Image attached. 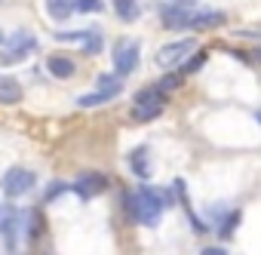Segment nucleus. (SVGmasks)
Here are the masks:
<instances>
[{
    "label": "nucleus",
    "mask_w": 261,
    "mask_h": 255,
    "mask_svg": "<svg viewBox=\"0 0 261 255\" xmlns=\"http://www.w3.org/2000/svg\"><path fill=\"white\" fill-rule=\"evenodd\" d=\"M123 206H126V212L133 215L139 224L157 227L160 218H163L166 200H163V191L160 188H139V191H126L123 194Z\"/></svg>",
    "instance_id": "obj_1"
},
{
    "label": "nucleus",
    "mask_w": 261,
    "mask_h": 255,
    "mask_svg": "<svg viewBox=\"0 0 261 255\" xmlns=\"http://www.w3.org/2000/svg\"><path fill=\"white\" fill-rule=\"evenodd\" d=\"M37 53V37L31 31H13L4 46H0V62L4 65H13V62H25V56Z\"/></svg>",
    "instance_id": "obj_2"
},
{
    "label": "nucleus",
    "mask_w": 261,
    "mask_h": 255,
    "mask_svg": "<svg viewBox=\"0 0 261 255\" xmlns=\"http://www.w3.org/2000/svg\"><path fill=\"white\" fill-rule=\"evenodd\" d=\"M25 224H28V215L19 209H10V212L0 215V234H4L10 255H19V246L25 243Z\"/></svg>",
    "instance_id": "obj_3"
},
{
    "label": "nucleus",
    "mask_w": 261,
    "mask_h": 255,
    "mask_svg": "<svg viewBox=\"0 0 261 255\" xmlns=\"http://www.w3.org/2000/svg\"><path fill=\"white\" fill-rule=\"evenodd\" d=\"M139 53H142V46H139L136 37H126V40L117 43V49H114V74L120 80H126L139 68Z\"/></svg>",
    "instance_id": "obj_4"
},
{
    "label": "nucleus",
    "mask_w": 261,
    "mask_h": 255,
    "mask_svg": "<svg viewBox=\"0 0 261 255\" xmlns=\"http://www.w3.org/2000/svg\"><path fill=\"white\" fill-rule=\"evenodd\" d=\"M34 172L31 169H25V166H13V169H7V175H4V191H7V197H25L31 188H34Z\"/></svg>",
    "instance_id": "obj_5"
},
{
    "label": "nucleus",
    "mask_w": 261,
    "mask_h": 255,
    "mask_svg": "<svg viewBox=\"0 0 261 255\" xmlns=\"http://www.w3.org/2000/svg\"><path fill=\"white\" fill-rule=\"evenodd\" d=\"M194 13H197V4H172V7L163 10V28H169V31L191 28Z\"/></svg>",
    "instance_id": "obj_6"
},
{
    "label": "nucleus",
    "mask_w": 261,
    "mask_h": 255,
    "mask_svg": "<svg viewBox=\"0 0 261 255\" xmlns=\"http://www.w3.org/2000/svg\"><path fill=\"white\" fill-rule=\"evenodd\" d=\"M194 46H197V40H191V37L175 40V43H166V46L157 53V65H160V68H172V65H178L188 53H194Z\"/></svg>",
    "instance_id": "obj_7"
},
{
    "label": "nucleus",
    "mask_w": 261,
    "mask_h": 255,
    "mask_svg": "<svg viewBox=\"0 0 261 255\" xmlns=\"http://www.w3.org/2000/svg\"><path fill=\"white\" fill-rule=\"evenodd\" d=\"M105 188H108V178H105V175H98V172H83V175L74 182V194H77V197H83V200H89V197L101 194Z\"/></svg>",
    "instance_id": "obj_8"
},
{
    "label": "nucleus",
    "mask_w": 261,
    "mask_h": 255,
    "mask_svg": "<svg viewBox=\"0 0 261 255\" xmlns=\"http://www.w3.org/2000/svg\"><path fill=\"white\" fill-rule=\"evenodd\" d=\"M224 25V13L218 10H197L191 19V31H206V28H218Z\"/></svg>",
    "instance_id": "obj_9"
},
{
    "label": "nucleus",
    "mask_w": 261,
    "mask_h": 255,
    "mask_svg": "<svg viewBox=\"0 0 261 255\" xmlns=\"http://www.w3.org/2000/svg\"><path fill=\"white\" fill-rule=\"evenodd\" d=\"M46 71H49L53 77H59V80H68V77H74L77 65H74V59H68V56H49V59H46Z\"/></svg>",
    "instance_id": "obj_10"
},
{
    "label": "nucleus",
    "mask_w": 261,
    "mask_h": 255,
    "mask_svg": "<svg viewBox=\"0 0 261 255\" xmlns=\"http://www.w3.org/2000/svg\"><path fill=\"white\" fill-rule=\"evenodd\" d=\"M22 101V83L16 77H0V105H19Z\"/></svg>",
    "instance_id": "obj_11"
},
{
    "label": "nucleus",
    "mask_w": 261,
    "mask_h": 255,
    "mask_svg": "<svg viewBox=\"0 0 261 255\" xmlns=\"http://www.w3.org/2000/svg\"><path fill=\"white\" fill-rule=\"evenodd\" d=\"M43 7L53 22H68L74 13V0H43Z\"/></svg>",
    "instance_id": "obj_12"
},
{
    "label": "nucleus",
    "mask_w": 261,
    "mask_h": 255,
    "mask_svg": "<svg viewBox=\"0 0 261 255\" xmlns=\"http://www.w3.org/2000/svg\"><path fill=\"white\" fill-rule=\"evenodd\" d=\"M114 13L120 22H139L142 7H139V0H114Z\"/></svg>",
    "instance_id": "obj_13"
},
{
    "label": "nucleus",
    "mask_w": 261,
    "mask_h": 255,
    "mask_svg": "<svg viewBox=\"0 0 261 255\" xmlns=\"http://www.w3.org/2000/svg\"><path fill=\"white\" fill-rule=\"evenodd\" d=\"M160 114H163V101H145V105H133V120H139V123L157 120Z\"/></svg>",
    "instance_id": "obj_14"
},
{
    "label": "nucleus",
    "mask_w": 261,
    "mask_h": 255,
    "mask_svg": "<svg viewBox=\"0 0 261 255\" xmlns=\"http://www.w3.org/2000/svg\"><path fill=\"white\" fill-rule=\"evenodd\" d=\"M95 92H105V95H117V92H123V80L117 77V74H98L95 77Z\"/></svg>",
    "instance_id": "obj_15"
},
{
    "label": "nucleus",
    "mask_w": 261,
    "mask_h": 255,
    "mask_svg": "<svg viewBox=\"0 0 261 255\" xmlns=\"http://www.w3.org/2000/svg\"><path fill=\"white\" fill-rule=\"evenodd\" d=\"M133 172L139 175V178H148L151 175V160H148V148H139V151H133Z\"/></svg>",
    "instance_id": "obj_16"
},
{
    "label": "nucleus",
    "mask_w": 261,
    "mask_h": 255,
    "mask_svg": "<svg viewBox=\"0 0 261 255\" xmlns=\"http://www.w3.org/2000/svg\"><path fill=\"white\" fill-rule=\"evenodd\" d=\"M105 101H111V95H105V92H86V95L77 98L80 108H95V105H105Z\"/></svg>",
    "instance_id": "obj_17"
},
{
    "label": "nucleus",
    "mask_w": 261,
    "mask_h": 255,
    "mask_svg": "<svg viewBox=\"0 0 261 255\" xmlns=\"http://www.w3.org/2000/svg\"><path fill=\"white\" fill-rule=\"evenodd\" d=\"M74 10L77 13H101L105 4H101V0H74Z\"/></svg>",
    "instance_id": "obj_18"
},
{
    "label": "nucleus",
    "mask_w": 261,
    "mask_h": 255,
    "mask_svg": "<svg viewBox=\"0 0 261 255\" xmlns=\"http://www.w3.org/2000/svg\"><path fill=\"white\" fill-rule=\"evenodd\" d=\"M83 53H86V56L101 53V34H98V31H89V37H86V43H83Z\"/></svg>",
    "instance_id": "obj_19"
},
{
    "label": "nucleus",
    "mask_w": 261,
    "mask_h": 255,
    "mask_svg": "<svg viewBox=\"0 0 261 255\" xmlns=\"http://www.w3.org/2000/svg\"><path fill=\"white\" fill-rule=\"evenodd\" d=\"M203 65H206V53H197V56H191V59L185 62V68H181V71H185V74H197Z\"/></svg>",
    "instance_id": "obj_20"
},
{
    "label": "nucleus",
    "mask_w": 261,
    "mask_h": 255,
    "mask_svg": "<svg viewBox=\"0 0 261 255\" xmlns=\"http://www.w3.org/2000/svg\"><path fill=\"white\" fill-rule=\"evenodd\" d=\"M145 101H163V92L154 86V89H142L139 95H136V105H145Z\"/></svg>",
    "instance_id": "obj_21"
},
{
    "label": "nucleus",
    "mask_w": 261,
    "mask_h": 255,
    "mask_svg": "<svg viewBox=\"0 0 261 255\" xmlns=\"http://www.w3.org/2000/svg\"><path fill=\"white\" fill-rule=\"evenodd\" d=\"M86 37H89V31H62L59 34V40H68V43H86Z\"/></svg>",
    "instance_id": "obj_22"
},
{
    "label": "nucleus",
    "mask_w": 261,
    "mask_h": 255,
    "mask_svg": "<svg viewBox=\"0 0 261 255\" xmlns=\"http://www.w3.org/2000/svg\"><path fill=\"white\" fill-rule=\"evenodd\" d=\"M68 191V185H62V182H56V185H49V191H46V203H53V200H59L62 194Z\"/></svg>",
    "instance_id": "obj_23"
},
{
    "label": "nucleus",
    "mask_w": 261,
    "mask_h": 255,
    "mask_svg": "<svg viewBox=\"0 0 261 255\" xmlns=\"http://www.w3.org/2000/svg\"><path fill=\"white\" fill-rule=\"evenodd\" d=\"M237 221H240V212H230L227 221H224V227H221V237H230V231L237 227Z\"/></svg>",
    "instance_id": "obj_24"
},
{
    "label": "nucleus",
    "mask_w": 261,
    "mask_h": 255,
    "mask_svg": "<svg viewBox=\"0 0 261 255\" xmlns=\"http://www.w3.org/2000/svg\"><path fill=\"white\" fill-rule=\"evenodd\" d=\"M175 86H178V77H163V80L157 83L160 92H169V89H175Z\"/></svg>",
    "instance_id": "obj_25"
},
{
    "label": "nucleus",
    "mask_w": 261,
    "mask_h": 255,
    "mask_svg": "<svg viewBox=\"0 0 261 255\" xmlns=\"http://www.w3.org/2000/svg\"><path fill=\"white\" fill-rule=\"evenodd\" d=\"M200 255H227V249H224V246H206Z\"/></svg>",
    "instance_id": "obj_26"
},
{
    "label": "nucleus",
    "mask_w": 261,
    "mask_h": 255,
    "mask_svg": "<svg viewBox=\"0 0 261 255\" xmlns=\"http://www.w3.org/2000/svg\"><path fill=\"white\" fill-rule=\"evenodd\" d=\"M255 120H258V123H261V108H258V111H255Z\"/></svg>",
    "instance_id": "obj_27"
},
{
    "label": "nucleus",
    "mask_w": 261,
    "mask_h": 255,
    "mask_svg": "<svg viewBox=\"0 0 261 255\" xmlns=\"http://www.w3.org/2000/svg\"><path fill=\"white\" fill-rule=\"evenodd\" d=\"M4 40H7V34H4V31H0V46H4Z\"/></svg>",
    "instance_id": "obj_28"
}]
</instances>
